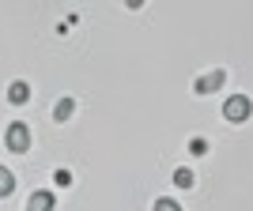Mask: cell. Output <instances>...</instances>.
<instances>
[{
	"mask_svg": "<svg viewBox=\"0 0 253 211\" xmlns=\"http://www.w3.org/2000/svg\"><path fill=\"white\" fill-rule=\"evenodd\" d=\"M4 147H8L11 155H27V151H31V125H27V121H11V125L4 128Z\"/></svg>",
	"mask_w": 253,
	"mask_h": 211,
	"instance_id": "cell-1",
	"label": "cell"
},
{
	"mask_svg": "<svg viewBox=\"0 0 253 211\" xmlns=\"http://www.w3.org/2000/svg\"><path fill=\"white\" fill-rule=\"evenodd\" d=\"M223 117H227L231 125H242V121H250V117H253V102L246 95H231L227 102H223Z\"/></svg>",
	"mask_w": 253,
	"mask_h": 211,
	"instance_id": "cell-2",
	"label": "cell"
},
{
	"mask_svg": "<svg viewBox=\"0 0 253 211\" xmlns=\"http://www.w3.org/2000/svg\"><path fill=\"white\" fill-rule=\"evenodd\" d=\"M223 83H227V72H223V68H215V72H204L201 79L193 83V91H197V95H211V91H219Z\"/></svg>",
	"mask_w": 253,
	"mask_h": 211,
	"instance_id": "cell-3",
	"label": "cell"
},
{
	"mask_svg": "<svg viewBox=\"0 0 253 211\" xmlns=\"http://www.w3.org/2000/svg\"><path fill=\"white\" fill-rule=\"evenodd\" d=\"M53 208H57V196L49 189H38V192H31V200H27L23 211H53Z\"/></svg>",
	"mask_w": 253,
	"mask_h": 211,
	"instance_id": "cell-4",
	"label": "cell"
},
{
	"mask_svg": "<svg viewBox=\"0 0 253 211\" xmlns=\"http://www.w3.org/2000/svg\"><path fill=\"white\" fill-rule=\"evenodd\" d=\"M8 102L11 106H27V102H31V83H27V79L8 83Z\"/></svg>",
	"mask_w": 253,
	"mask_h": 211,
	"instance_id": "cell-5",
	"label": "cell"
},
{
	"mask_svg": "<svg viewBox=\"0 0 253 211\" xmlns=\"http://www.w3.org/2000/svg\"><path fill=\"white\" fill-rule=\"evenodd\" d=\"M72 113H76V98H57V106H53V121L61 125V121H68Z\"/></svg>",
	"mask_w": 253,
	"mask_h": 211,
	"instance_id": "cell-6",
	"label": "cell"
},
{
	"mask_svg": "<svg viewBox=\"0 0 253 211\" xmlns=\"http://www.w3.org/2000/svg\"><path fill=\"white\" fill-rule=\"evenodd\" d=\"M11 192H15V174H11L8 166H0V200L11 196Z\"/></svg>",
	"mask_w": 253,
	"mask_h": 211,
	"instance_id": "cell-7",
	"label": "cell"
},
{
	"mask_svg": "<svg viewBox=\"0 0 253 211\" xmlns=\"http://www.w3.org/2000/svg\"><path fill=\"white\" fill-rule=\"evenodd\" d=\"M174 185H178V189H193V185H197V174H193V170H174Z\"/></svg>",
	"mask_w": 253,
	"mask_h": 211,
	"instance_id": "cell-8",
	"label": "cell"
},
{
	"mask_svg": "<svg viewBox=\"0 0 253 211\" xmlns=\"http://www.w3.org/2000/svg\"><path fill=\"white\" fill-rule=\"evenodd\" d=\"M189 155L204 158V155H208V140H204V136H193V140H189Z\"/></svg>",
	"mask_w": 253,
	"mask_h": 211,
	"instance_id": "cell-9",
	"label": "cell"
},
{
	"mask_svg": "<svg viewBox=\"0 0 253 211\" xmlns=\"http://www.w3.org/2000/svg\"><path fill=\"white\" fill-rule=\"evenodd\" d=\"M53 185H57V189H68V185H72V170H53Z\"/></svg>",
	"mask_w": 253,
	"mask_h": 211,
	"instance_id": "cell-10",
	"label": "cell"
},
{
	"mask_svg": "<svg viewBox=\"0 0 253 211\" xmlns=\"http://www.w3.org/2000/svg\"><path fill=\"white\" fill-rule=\"evenodd\" d=\"M151 211H181V204H178V200H170V196H159Z\"/></svg>",
	"mask_w": 253,
	"mask_h": 211,
	"instance_id": "cell-11",
	"label": "cell"
}]
</instances>
